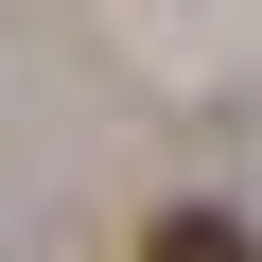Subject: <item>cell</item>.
Masks as SVG:
<instances>
[{
  "label": "cell",
  "instance_id": "obj_1",
  "mask_svg": "<svg viewBox=\"0 0 262 262\" xmlns=\"http://www.w3.org/2000/svg\"><path fill=\"white\" fill-rule=\"evenodd\" d=\"M140 262H262V245H245V210H158Z\"/></svg>",
  "mask_w": 262,
  "mask_h": 262
}]
</instances>
